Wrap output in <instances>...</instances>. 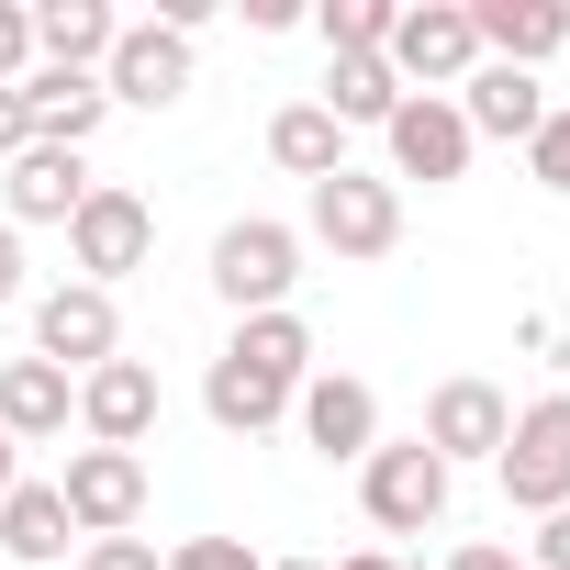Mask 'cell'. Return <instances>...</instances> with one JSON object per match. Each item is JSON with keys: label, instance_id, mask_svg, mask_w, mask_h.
Segmentation results:
<instances>
[{"label": "cell", "instance_id": "cell-1", "mask_svg": "<svg viewBox=\"0 0 570 570\" xmlns=\"http://www.w3.org/2000/svg\"><path fill=\"white\" fill-rule=\"evenodd\" d=\"M292 279H303V224L279 213H235L213 235V292L235 314H292Z\"/></svg>", "mask_w": 570, "mask_h": 570}, {"label": "cell", "instance_id": "cell-2", "mask_svg": "<svg viewBox=\"0 0 570 570\" xmlns=\"http://www.w3.org/2000/svg\"><path fill=\"white\" fill-rule=\"evenodd\" d=\"M303 235H314L325 257L370 268V257H392V246H403V190H392V179H370V168H336V179H314Z\"/></svg>", "mask_w": 570, "mask_h": 570}, {"label": "cell", "instance_id": "cell-3", "mask_svg": "<svg viewBox=\"0 0 570 570\" xmlns=\"http://www.w3.org/2000/svg\"><path fill=\"white\" fill-rule=\"evenodd\" d=\"M448 492H459V470H448L425 436H403V448H370V459H358V503H370V525H381V537H425V525L448 514Z\"/></svg>", "mask_w": 570, "mask_h": 570}, {"label": "cell", "instance_id": "cell-4", "mask_svg": "<svg viewBox=\"0 0 570 570\" xmlns=\"http://www.w3.org/2000/svg\"><path fill=\"white\" fill-rule=\"evenodd\" d=\"M492 481H503L514 514H559V503H570V392H548V403H525V414L503 425Z\"/></svg>", "mask_w": 570, "mask_h": 570}, {"label": "cell", "instance_id": "cell-5", "mask_svg": "<svg viewBox=\"0 0 570 570\" xmlns=\"http://www.w3.org/2000/svg\"><path fill=\"white\" fill-rule=\"evenodd\" d=\"M381 57H392V79H403V90H436V101H448V90L481 68L470 0H403V12H392V46H381Z\"/></svg>", "mask_w": 570, "mask_h": 570}, {"label": "cell", "instance_id": "cell-6", "mask_svg": "<svg viewBox=\"0 0 570 570\" xmlns=\"http://www.w3.org/2000/svg\"><path fill=\"white\" fill-rule=\"evenodd\" d=\"M157 257V213L135 202V190H112V179H90V202L68 213V268L90 279V292H112V279H135Z\"/></svg>", "mask_w": 570, "mask_h": 570}, {"label": "cell", "instance_id": "cell-7", "mask_svg": "<svg viewBox=\"0 0 570 570\" xmlns=\"http://www.w3.org/2000/svg\"><path fill=\"white\" fill-rule=\"evenodd\" d=\"M292 425H303V448H314L325 470H358V459L381 448V392H370L358 370H314V381L292 392Z\"/></svg>", "mask_w": 570, "mask_h": 570}, {"label": "cell", "instance_id": "cell-8", "mask_svg": "<svg viewBox=\"0 0 570 570\" xmlns=\"http://www.w3.org/2000/svg\"><path fill=\"white\" fill-rule=\"evenodd\" d=\"M35 358L46 370H101V358H124V314H112V292H90V279H57V292L35 303Z\"/></svg>", "mask_w": 570, "mask_h": 570}, {"label": "cell", "instance_id": "cell-9", "mask_svg": "<svg viewBox=\"0 0 570 570\" xmlns=\"http://www.w3.org/2000/svg\"><path fill=\"white\" fill-rule=\"evenodd\" d=\"M381 146H392V190H403V179H425V190L470 179V124H459V101H436V90H403V112L381 124Z\"/></svg>", "mask_w": 570, "mask_h": 570}, {"label": "cell", "instance_id": "cell-10", "mask_svg": "<svg viewBox=\"0 0 570 570\" xmlns=\"http://www.w3.org/2000/svg\"><path fill=\"white\" fill-rule=\"evenodd\" d=\"M57 503H68L79 537H135V514H146V459H135V448H79L68 481H57Z\"/></svg>", "mask_w": 570, "mask_h": 570}, {"label": "cell", "instance_id": "cell-11", "mask_svg": "<svg viewBox=\"0 0 570 570\" xmlns=\"http://www.w3.org/2000/svg\"><path fill=\"white\" fill-rule=\"evenodd\" d=\"M101 90H112L124 112H168V101L190 90V35H168V23H124L112 57H101Z\"/></svg>", "mask_w": 570, "mask_h": 570}, {"label": "cell", "instance_id": "cell-12", "mask_svg": "<svg viewBox=\"0 0 570 570\" xmlns=\"http://www.w3.org/2000/svg\"><path fill=\"white\" fill-rule=\"evenodd\" d=\"M503 425H514V403L492 392V381H436L425 392V448L448 459V470H470V459H503Z\"/></svg>", "mask_w": 570, "mask_h": 570}, {"label": "cell", "instance_id": "cell-13", "mask_svg": "<svg viewBox=\"0 0 570 570\" xmlns=\"http://www.w3.org/2000/svg\"><path fill=\"white\" fill-rule=\"evenodd\" d=\"M79 202H90V157L79 146H23L12 168H0V224L12 235L23 224H68Z\"/></svg>", "mask_w": 570, "mask_h": 570}, {"label": "cell", "instance_id": "cell-14", "mask_svg": "<svg viewBox=\"0 0 570 570\" xmlns=\"http://www.w3.org/2000/svg\"><path fill=\"white\" fill-rule=\"evenodd\" d=\"M79 425H90V448H146L157 436V370L146 358L79 370Z\"/></svg>", "mask_w": 570, "mask_h": 570}, {"label": "cell", "instance_id": "cell-15", "mask_svg": "<svg viewBox=\"0 0 570 570\" xmlns=\"http://www.w3.org/2000/svg\"><path fill=\"white\" fill-rule=\"evenodd\" d=\"M470 35H481V57L492 68H548L559 46H570V12H559V0H470Z\"/></svg>", "mask_w": 570, "mask_h": 570}, {"label": "cell", "instance_id": "cell-16", "mask_svg": "<svg viewBox=\"0 0 570 570\" xmlns=\"http://www.w3.org/2000/svg\"><path fill=\"white\" fill-rule=\"evenodd\" d=\"M23 124H35V146H79L90 157V135L112 124V90L79 79V68H35L23 79Z\"/></svg>", "mask_w": 570, "mask_h": 570}, {"label": "cell", "instance_id": "cell-17", "mask_svg": "<svg viewBox=\"0 0 570 570\" xmlns=\"http://www.w3.org/2000/svg\"><path fill=\"white\" fill-rule=\"evenodd\" d=\"M459 124H470V146H481V135H503V146H525V135L548 124V90H537L525 68H492V57H481V68L459 79Z\"/></svg>", "mask_w": 570, "mask_h": 570}, {"label": "cell", "instance_id": "cell-18", "mask_svg": "<svg viewBox=\"0 0 570 570\" xmlns=\"http://www.w3.org/2000/svg\"><path fill=\"white\" fill-rule=\"evenodd\" d=\"M112 35H124L112 0H35V68H79V79H101Z\"/></svg>", "mask_w": 570, "mask_h": 570}, {"label": "cell", "instance_id": "cell-19", "mask_svg": "<svg viewBox=\"0 0 570 570\" xmlns=\"http://www.w3.org/2000/svg\"><path fill=\"white\" fill-rule=\"evenodd\" d=\"M68 414H79V381H68V370H46V358H0V436H12V448L68 436Z\"/></svg>", "mask_w": 570, "mask_h": 570}, {"label": "cell", "instance_id": "cell-20", "mask_svg": "<svg viewBox=\"0 0 570 570\" xmlns=\"http://www.w3.org/2000/svg\"><path fill=\"white\" fill-rule=\"evenodd\" d=\"M202 414H213L224 436H268L279 414H292V381H268V370H246V358H213V370H202Z\"/></svg>", "mask_w": 570, "mask_h": 570}, {"label": "cell", "instance_id": "cell-21", "mask_svg": "<svg viewBox=\"0 0 570 570\" xmlns=\"http://www.w3.org/2000/svg\"><path fill=\"white\" fill-rule=\"evenodd\" d=\"M68 503H57V481H12V503H0V548H12L23 570H57L68 559Z\"/></svg>", "mask_w": 570, "mask_h": 570}, {"label": "cell", "instance_id": "cell-22", "mask_svg": "<svg viewBox=\"0 0 570 570\" xmlns=\"http://www.w3.org/2000/svg\"><path fill=\"white\" fill-rule=\"evenodd\" d=\"M268 157L292 168V179H336V168H347V135H336L325 101H279V112H268Z\"/></svg>", "mask_w": 570, "mask_h": 570}, {"label": "cell", "instance_id": "cell-23", "mask_svg": "<svg viewBox=\"0 0 570 570\" xmlns=\"http://www.w3.org/2000/svg\"><path fill=\"white\" fill-rule=\"evenodd\" d=\"M224 358H246V370H268V381H314V325L303 314H235V336H224Z\"/></svg>", "mask_w": 570, "mask_h": 570}, {"label": "cell", "instance_id": "cell-24", "mask_svg": "<svg viewBox=\"0 0 570 570\" xmlns=\"http://www.w3.org/2000/svg\"><path fill=\"white\" fill-rule=\"evenodd\" d=\"M314 101L336 112V135H358V124H392L403 112V79H392V57H336Z\"/></svg>", "mask_w": 570, "mask_h": 570}, {"label": "cell", "instance_id": "cell-25", "mask_svg": "<svg viewBox=\"0 0 570 570\" xmlns=\"http://www.w3.org/2000/svg\"><path fill=\"white\" fill-rule=\"evenodd\" d=\"M392 12H403V0H325L314 35H325V57H381L392 46Z\"/></svg>", "mask_w": 570, "mask_h": 570}, {"label": "cell", "instance_id": "cell-26", "mask_svg": "<svg viewBox=\"0 0 570 570\" xmlns=\"http://www.w3.org/2000/svg\"><path fill=\"white\" fill-rule=\"evenodd\" d=\"M525 179H537V190H559V202H570V101H548V124H537V135H525Z\"/></svg>", "mask_w": 570, "mask_h": 570}, {"label": "cell", "instance_id": "cell-27", "mask_svg": "<svg viewBox=\"0 0 570 570\" xmlns=\"http://www.w3.org/2000/svg\"><path fill=\"white\" fill-rule=\"evenodd\" d=\"M35 79V0H0V90Z\"/></svg>", "mask_w": 570, "mask_h": 570}, {"label": "cell", "instance_id": "cell-28", "mask_svg": "<svg viewBox=\"0 0 570 570\" xmlns=\"http://www.w3.org/2000/svg\"><path fill=\"white\" fill-rule=\"evenodd\" d=\"M168 570H268V559H257L246 537H179V548H168Z\"/></svg>", "mask_w": 570, "mask_h": 570}, {"label": "cell", "instance_id": "cell-29", "mask_svg": "<svg viewBox=\"0 0 570 570\" xmlns=\"http://www.w3.org/2000/svg\"><path fill=\"white\" fill-rule=\"evenodd\" d=\"M79 570H168V548H157V537H90Z\"/></svg>", "mask_w": 570, "mask_h": 570}, {"label": "cell", "instance_id": "cell-30", "mask_svg": "<svg viewBox=\"0 0 570 570\" xmlns=\"http://www.w3.org/2000/svg\"><path fill=\"white\" fill-rule=\"evenodd\" d=\"M525 570H570V503H559V514H537V548H525Z\"/></svg>", "mask_w": 570, "mask_h": 570}, {"label": "cell", "instance_id": "cell-31", "mask_svg": "<svg viewBox=\"0 0 570 570\" xmlns=\"http://www.w3.org/2000/svg\"><path fill=\"white\" fill-rule=\"evenodd\" d=\"M23 146H35V124H23V90H0V168H12Z\"/></svg>", "mask_w": 570, "mask_h": 570}, {"label": "cell", "instance_id": "cell-32", "mask_svg": "<svg viewBox=\"0 0 570 570\" xmlns=\"http://www.w3.org/2000/svg\"><path fill=\"white\" fill-rule=\"evenodd\" d=\"M12 303H23V235L0 224V314H12Z\"/></svg>", "mask_w": 570, "mask_h": 570}, {"label": "cell", "instance_id": "cell-33", "mask_svg": "<svg viewBox=\"0 0 570 570\" xmlns=\"http://www.w3.org/2000/svg\"><path fill=\"white\" fill-rule=\"evenodd\" d=\"M448 570H525L514 548H492V537H470V548H448Z\"/></svg>", "mask_w": 570, "mask_h": 570}, {"label": "cell", "instance_id": "cell-34", "mask_svg": "<svg viewBox=\"0 0 570 570\" xmlns=\"http://www.w3.org/2000/svg\"><path fill=\"white\" fill-rule=\"evenodd\" d=\"M12 481H23V448H12V436H0V503H12Z\"/></svg>", "mask_w": 570, "mask_h": 570}, {"label": "cell", "instance_id": "cell-35", "mask_svg": "<svg viewBox=\"0 0 570 570\" xmlns=\"http://www.w3.org/2000/svg\"><path fill=\"white\" fill-rule=\"evenodd\" d=\"M336 570H403V559H392V548H358V559H336Z\"/></svg>", "mask_w": 570, "mask_h": 570}, {"label": "cell", "instance_id": "cell-36", "mask_svg": "<svg viewBox=\"0 0 570 570\" xmlns=\"http://www.w3.org/2000/svg\"><path fill=\"white\" fill-rule=\"evenodd\" d=\"M268 570H325V559H268Z\"/></svg>", "mask_w": 570, "mask_h": 570}]
</instances>
